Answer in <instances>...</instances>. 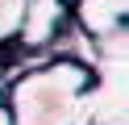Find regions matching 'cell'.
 I'll use <instances>...</instances> for the list:
<instances>
[{
	"mask_svg": "<svg viewBox=\"0 0 129 125\" xmlns=\"http://www.w3.org/2000/svg\"><path fill=\"white\" fill-rule=\"evenodd\" d=\"M92 79V67L75 58H46L21 71L4 88L13 125H83V100Z\"/></svg>",
	"mask_w": 129,
	"mask_h": 125,
	"instance_id": "obj_1",
	"label": "cell"
},
{
	"mask_svg": "<svg viewBox=\"0 0 129 125\" xmlns=\"http://www.w3.org/2000/svg\"><path fill=\"white\" fill-rule=\"evenodd\" d=\"M67 21H71V4H62V0H25L17 46L21 50H38V54H50L54 38L67 29Z\"/></svg>",
	"mask_w": 129,
	"mask_h": 125,
	"instance_id": "obj_2",
	"label": "cell"
},
{
	"mask_svg": "<svg viewBox=\"0 0 129 125\" xmlns=\"http://www.w3.org/2000/svg\"><path fill=\"white\" fill-rule=\"evenodd\" d=\"M125 17H129V0H75L71 4V21L92 42L125 29Z\"/></svg>",
	"mask_w": 129,
	"mask_h": 125,
	"instance_id": "obj_3",
	"label": "cell"
},
{
	"mask_svg": "<svg viewBox=\"0 0 129 125\" xmlns=\"http://www.w3.org/2000/svg\"><path fill=\"white\" fill-rule=\"evenodd\" d=\"M21 13H25V0H0V50H4V46H17Z\"/></svg>",
	"mask_w": 129,
	"mask_h": 125,
	"instance_id": "obj_4",
	"label": "cell"
},
{
	"mask_svg": "<svg viewBox=\"0 0 129 125\" xmlns=\"http://www.w3.org/2000/svg\"><path fill=\"white\" fill-rule=\"evenodd\" d=\"M0 125H13V113H9V104H0Z\"/></svg>",
	"mask_w": 129,
	"mask_h": 125,
	"instance_id": "obj_5",
	"label": "cell"
},
{
	"mask_svg": "<svg viewBox=\"0 0 129 125\" xmlns=\"http://www.w3.org/2000/svg\"><path fill=\"white\" fill-rule=\"evenodd\" d=\"M4 88L9 83H4V63H0V104H4Z\"/></svg>",
	"mask_w": 129,
	"mask_h": 125,
	"instance_id": "obj_6",
	"label": "cell"
}]
</instances>
